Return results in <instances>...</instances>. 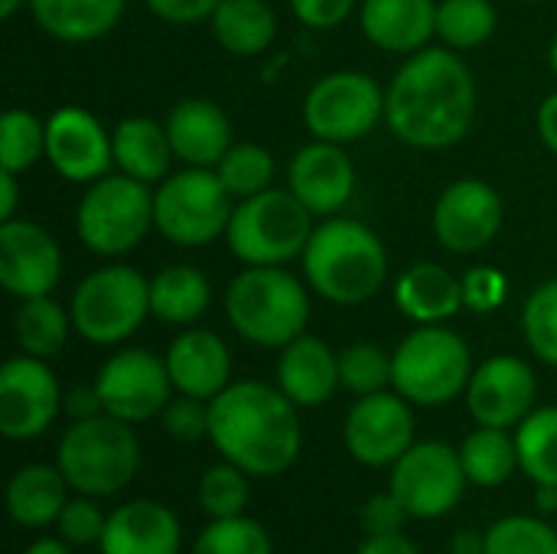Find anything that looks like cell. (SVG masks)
I'll use <instances>...</instances> for the list:
<instances>
[{
  "label": "cell",
  "mask_w": 557,
  "mask_h": 554,
  "mask_svg": "<svg viewBox=\"0 0 557 554\" xmlns=\"http://www.w3.org/2000/svg\"><path fill=\"white\" fill-rule=\"evenodd\" d=\"M476 118V82L457 49H418L385 88L392 134L418 150L460 144Z\"/></svg>",
  "instance_id": "6da1fadb"
},
{
  "label": "cell",
  "mask_w": 557,
  "mask_h": 554,
  "mask_svg": "<svg viewBox=\"0 0 557 554\" xmlns=\"http://www.w3.org/2000/svg\"><path fill=\"white\" fill-rule=\"evenodd\" d=\"M209 441L248 477H281L300 457L297 405L268 382H232L209 402Z\"/></svg>",
  "instance_id": "7a4b0ae2"
},
{
  "label": "cell",
  "mask_w": 557,
  "mask_h": 554,
  "mask_svg": "<svg viewBox=\"0 0 557 554\" xmlns=\"http://www.w3.org/2000/svg\"><path fill=\"white\" fill-rule=\"evenodd\" d=\"M300 261L310 291L339 307L372 300L388 278L382 238L356 219H326L317 225Z\"/></svg>",
  "instance_id": "3957f363"
},
{
  "label": "cell",
  "mask_w": 557,
  "mask_h": 554,
  "mask_svg": "<svg viewBox=\"0 0 557 554\" xmlns=\"http://www.w3.org/2000/svg\"><path fill=\"white\" fill-rule=\"evenodd\" d=\"M232 330L264 349H284L307 333L310 294L281 264H248L225 291Z\"/></svg>",
  "instance_id": "277c9868"
},
{
  "label": "cell",
  "mask_w": 557,
  "mask_h": 554,
  "mask_svg": "<svg viewBox=\"0 0 557 554\" xmlns=\"http://www.w3.org/2000/svg\"><path fill=\"white\" fill-rule=\"evenodd\" d=\"M55 467L78 496L104 500L137 477L140 444L127 421L104 411L69 424L55 451Z\"/></svg>",
  "instance_id": "5b68a950"
},
{
  "label": "cell",
  "mask_w": 557,
  "mask_h": 554,
  "mask_svg": "<svg viewBox=\"0 0 557 554\" xmlns=\"http://www.w3.org/2000/svg\"><path fill=\"white\" fill-rule=\"evenodd\" d=\"M470 379V346L444 323L418 327L392 353V389L418 408H437L467 395Z\"/></svg>",
  "instance_id": "8992f818"
},
{
  "label": "cell",
  "mask_w": 557,
  "mask_h": 554,
  "mask_svg": "<svg viewBox=\"0 0 557 554\" xmlns=\"http://www.w3.org/2000/svg\"><path fill=\"white\" fill-rule=\"evenodd\" d=\"M313 235V212L290 189H264L235 206L225 242L245 264H287Z\"/></svg>",
  "instance_id": "52a82bcc"
},
{
  "label": "cell",
  "mask_w": 557,
  "mask_h": 554,
  "mask_svg": "<svg viewBox=\"0 0 557 554\" xmlns=\"http://www.w3.org/2000/svg\"><path fill=\"white\" fill-rule=\"evenodd\" d=\"M232 212V193L209 167H186L153 193V229L180 248H202L222 238Z\"/></svg>",
  "instance_id": "ba28073f"
},
{
  "label": "cell",
  "mask_w": 557,
  "mask_h": 554,
  "mask_svg": "<svg viewBox=\"0 0 557 554\" xmlns=\"http://www.w3.org/2000/svg\"><path fill=\"white\" fill-rule=\"evenodd\" d=\"M75 229L88 251L101 258L127 255L153 229L150 186L127 173L95 180L75 209Z\"/></svg>",
  "instance_id": "9c48e42d"
},
{
  "label": "cell",
  "mask_w": 557,
  "mask_h": 554,
  "mask_svg": "<svg viewBox=\"0 0 557 554\" xmlns=\"http://www.w3.org/2000/svg\"><path fill=\"white\" fill-rule=\"evenodd\" d=\"M69 313L82 340L117 346L150 317V281L127 264H104L78 284Z\"/></svg>",
  "instance_id": "30bf717a"
},
{
  "label": "cell",
  "mask_w": 557,
  "mask_h": 554,
  "mask_svg": "<svg viewBox=\"0 0 557 554\" xmlns=\"http://www.w3.org/2000/svg\"><path fill=\"white\" fill-rule=\"evenodd\" d=\"M385 118V91L366 72H330L304 98V124L317 140L352 144Z\"/></svg>",
  "instance_id": "8fae6325"
},
{
  "label": "cell",
  "mask_w": 557,
  "mask_h": 554,
  "mask_svg": "<svg viewBox=\"0 0 557 554\" xmlns=\"http://www.w3.org/2000/svg\"><path fill=\"white\" fill-rule=\"evenodd\" d=\"M460 451L444 441H414L392 467V493L405 503L411 519L434 522L454 513L467 490Z\"/></svg>",
  "instance_id": "7c38bea8"
},
{
  "label": "cell",
  "mask_w": 557,
  "mask_h": 554,
  "mask_svg": "<svg viewBox=\"0 0 557 554\" xmlns=\"http://www.w3.org/2000/svg\"><path fill=\"white\" fill-rule=\"evenodd\" d=\"M95 385L104 402V411L127 424H140L163 415V408L170 405V392H176L166 359L147 349L114 353L98 369Z\"/></svg>",
  "instance_id": "4fadbf2b"
},
{
  "label": "cell",
  "mask_w": 557,
  "mask_h": 554,
  "mask_svg": "<svg viewBox=\"0 0 557 554\" xmlns=\"http://www.w3.org/2000/svg\"><path fill=\"white\" fill-rule=\"evenodd\" d=\"M343 441L352 460L362 467H395L398 457L414 444V411L398 392L359 395L346 415Z\"/></svg>",
  "instance_id": "5bb4252c"
},
{
  "label": "cell",
  "mask_w": 557,
  "mask_h": 554,
  "mask_svg": "<svg viewBox=\"0 0 557 554\" xmlns=\"http://www.w3.org/2000/svg\"><path fill=\"white\" fill-rule=\"evenodd\" d=\"M62 411V392L46 359L13 356L0 369V431L10 441H33Z\"/></svg>",
  "instance_id": "9a60e30c"
},
{
  "label": "cell",
  "mask_w": 557,
  "mask_h": 554,
  "mask_svg": "<svg viewBox=\"0 0 557 554\" xmlns=\"http://www.w3.org/2000/svg\"><path fill=\"white\" fill-rule=\"evenodd\" d=\"M434 238L454 255H476L493 245L503 229V199L486 180L450 183L431 212Z\"/></svg>",
  "instance_id": "2e32d148"
},
{
  "label": "cell",
  "mask_w": 557,
  "mask_h": 554,
  "mask_svg": "<svg viewBox=\"0 0 557 554\" xmlns=\"http://www.w3.org/2000/svg\"><path fill=\"white\" fill-rule=\"evenodd\" d=\"M539 398V379L519 356H493L473 369L467 385V408L483 428H519Z\"/></svg>",
  "instance_id": "e0dca14e"
},
{
  "label": "cell",
  "mask_w": 557,
  "mask_h": 554,
  "mask_svg": "<svg viewBox=\"0 0 557 554\" xmlns=\"http://www.w3.org/2000/svg\"><path fill=\"white\" fill-rule=\"evenodd\" d=\"M46 160L62 180L95 183L114 163L111 134L91 111L62 104L46 121Z\"/></svg>",
  "instance_id": "ac0fdd59"
},
{
  "label": "cell",
  "mask_w": 557,
  "mask_h": 554,
  "mask_svg": "<svg viewBox=\"0 0 557 554\" xmlns=\"http://www.w3.org/2000/svg\"><path fill=\"white\" fill-rule=\"evenodd\" d=\"M62 278V251L55 238L29 222L7 219L0 222V284L7 294L26 300L52 294Z\"/></svg>",
  "instance_id": "d6986e66"
},
{
  "label": "cell",
  "mask_w": 557,
  "mask_h": 554,
  "mask_svg": "<svg viewBox=\"0 0 557 554\" xmlns=\"http://www.w3.org/2000/svg\"><path fill=\"white\" fill-rule=\"evenodd\" d=\"M287 189L313 212V216H333L339 212L356 189V167L343 144L317 140L300 147L290 160Z\"/></svg>",
  "instance_id": "ffe728a7"
},
{
  "label": "cell",
  "mask_w": 557,
  "mask_h": 554,
  "mask_svg": "<svg viewBox=\"0 0 557 554\" xmlns=\"http://www.w3.org/2000/svg\"><path fill=\"white\" fill-rule=\"evenodd\" d=\"M163 359L176 395L212 402L232 385V353L225 340L209 330H183Z\"/></svg>",
  "instance_id": "44dd1931"
},
{
  "label": "cell",
  "mask_w": 557,
  "mask_h": 554,
  "mask_svg": "<svg viewBox=\"0 0 557 554\" xmlns=\"http://www.w3.org/2000/svg\"><path fill=\"white\" fill-rule=\"evenodd\" d=\"M183 526L173 509L153 500H134L108 516L101 554H180Z\"/></svg>",
  "instance_id": "7402d4cb"
},
{
  "label": "cell",
  "mask_w": 557,
  "mask_h": 554,
  "mask_svg": "<svg viewBox=\"0 0 557 554\" xmlns=\"http://www.w3.org/2000/svg\"><path fill=\"white\" fill-rule=\"evenodd\" d=\"M166 134H170L173 153L186 167L215 170L219 160L232 150V121L209 98L176 101L166 114Z\"/></svg>",
  "instance_id": "603a6c76"
},
{
  "label": "cell",
  "mask_w": 557,
  "mask_h": 554,
  "mask_svg": "<svg viewBox=\"0 0 557 554\" xmlns=\"http://www.w3.org/2000/svg\"><path fill=\"white\" fill-rule=\"evenodd\" d=\"M339 356L320 336H297L281 349L277 359V389L297 408L326 405L339 389Z\"/></svg>",
  "instance_id": "cb8c5ba5"
},
{
  "label": "cell",
  "mask_w": 557,
  "mask_h": 554,
  "mask_svg": "<svg viewBox=\"0 0 557 554\" xmlns=\"http://www.w3.org/2000/svg\"><path fill=\"white\" fill-rule=\"evenodd\" d=\"M362 33L372 46L398 56H411L437 36L434 0H362Z\"/></svg>",
  "instance_id": "d4e9b609"
},
{
  "label": "cell",
  "mask_w": 557,
  "mask_h": 554,
  "mask_svg": "<svg viewBox=\"0 0 557 554\" xmlns=\"http://www.w3.org/2000/svg\"><path fill=\"white\" fill-rule=\"evenodd\" d=\"M395 304L418 327L447 323L463 310V281L434 261H421L395 281Z\"/></svg>",
  "instance_id": "484cf974"
},
{
  "label": "cell",
  "mask_w": 557,
  "mask_h": 554,
  "mask_svg": "<svg viewBox=\"0 0 557 554\" xmlns=\"http://www.w3.org/2000/svg\"><path fill=\"white\" fill-rule=\"evenodd\" d=\"M127 0H29L39 29L59 42H95L124 16Z\"/></svg>",
  "instance_id": "4316f807"
},
{
  "label": "cell",
  "mask_w": 557,
  "mask_h": 554,
  "mask_svg": "<svg viewBox=\"0 0 557 554\" xmlns=\"http://www.w3.org/2000/svg\"><path fill=\"white\" fill-rule=\"evenodd\" d=\"M69 480L62 477L59 467L46 464H29L20 467L7 487V509L10 519L23 529H46L55 526L65 503H69Z\"/></svg>",
  "instance_id": "83f0119b"
},
{
  "label": "cell",
  "mask_w": 557,
  "mask_h": 554,
  "mask_svg": "<svg viewBox=\"0 0 557 554\" xmlns=\"http://www.w3.org/2000/svg\"><path fill=\"white\" fill-rule=\"evenodd\" d=\"M114 147V167L140 183H163L173 153L166 124H157L153 118H124L111 131Z\"/></svg>",
  "instance_id": "f1b7e54d"
},
{
  "label": "cell",
  "mask_w": 557,
  "mask_h": 554,
  "mask_svg": "<svg viewBox=\"0 0 557 554\" xmlns=\"http://www.w3.org/2000/svg\"><path fill=\"white\" fill-rule=\"evenodd\" d=\"M212 36L232 56H261L277 36V16L268 0H222L209 16Z\"/></svg>",
  "instance_id": "f546056e"
},
{
  "label": "cell",
  "mask_w": 557,
  "mask_h": 554,
  "mask_svg": "<svg viewBox=\"0 0 557 554\" xmlns=\"http://www.w3.org/2000/svg\"><path fill=\"white\" fill-rule=\"evenodd\" d=\"M212 304L209 278L193 264H170L150 281V313L173 327H193Z\"/></svg>",
  "instance_id": "4dcf8cb0"
},
{
  "label": "cell",
  "mask_w": 557,
  "mask_h": 554,
  "mask_svg": "<svg viewBox=\"0 0 557 554\" xmlns=\"http://www.w3.org/2000/svg\"><path fill=\"white\" fill-rule=\"evenodd\" d=\"M460 460L467 470V480L480 490H496L509 483L519 470V447L516 434L506 428H476L460 447Z\"/></svg>",
  "instance_id": "1f68e13d"
},
{
  "label": "cell",
  "mask_w": 557,
  "mask_h": 554,
  "mask_svg": "<svg viewBox=\"0 0 557 554\" xmlns=\"http://www.w3.org/2000/svg\"><path fill=\"white\" fill-rule=\"evenodd\" d=\"M72 313L62 310L49 294L20 300V310L13 317V336L26 356L52 359L65 349L72 333Z\"/></svg>",
  "instance_id": "d6a6232c"
},
{
  "label": "cell",
  "mask_w": 557,
  "mask_h": 554,
  "mask_svg": "<svg viewBox=\"0 0 557 554\" xmlns=\"http://www.w3.org/2000/svg\"><path fill=\"white\" fill-rule=\"evenodd\" d=\"M519 470L535 487H557V405L535 408L516 428Z\"/></svg>",
  "instance_id": "836d02e7"
},
{
  "label": "cell",
  "mask_w": 557,
  "mask_h": 554,
  "mask_svg": "<svg viewBox=\"0 0 557 554\" xmlns=\"http://www.w3.org/2000/svg\"><path fill=\"white\" fill-rule=\"evenodd\" d=\"M496 7L490 0H441L437 3V36L447 49H476L496 33Z\"/></svg>",
  "instance_id": "e575fe53"
},
{
  "label": "cell",
  "mask_w": 557,
  "mask_h": 554,
  "mask_svg": "<svg viewBox=\"0 0 557 554\" xmlns=\"http://www.w3.org/2000/svg\"><path fill=\"white\" fill-rule=\"evenodd\" d=\"M46 157V124L26 111L10 108L0 118V170L7 173H26Z\"/></svg>",
  "instance_id": "d590c367"
},
{
  "label": "cell",
  "mask_w": 557,
  "mask_h": 554,
  "mask_svg": "<svg viewBox=\"0 0 557 554\" xmlns=\"http://www.w3.org/2000/svg\"><path fill=\"white\" fill-rule=\"evenodd\" d=\"M215 173L222 186L232 193V199H248L271 189L274 157L261 144H232V150L219 160Z\"/></svg>",
  "instance_id": "8d00e7d4"
},
{
  "label": "cell",
  "mask_w": 557,
  "mask_h": 554,
  "mask_svg": "<svg viewBox=\"0 0 557 554\" xmlns=\"http://www.w3.org/2000/svg\"><path fill=\"white\" fill-rule=\"evenodd\" d=\"M486 554H557V529L545 516H506L486 529Z\"/></svg>",
  "instance_id": "74e56055"
},
{
  "label": "cell",
  "mask_w": 557,
  "mask_h": 554,
  "mask_svg": "<svg viewBox=\"0 0 557 554\" xmlns=\"http://www.w3.org/2000/svg\"><path fill=\"white\" fill-rule=\"evenodd\" d=\"M199 509L209 519H232V516H245L248 500H251V487H248V473L235 464H215L199 477Z\"/></svg>",
  "instance_id": "f35d334b"
},
{
  "label": "cell",
  "mask_w": 557,
  "mask_h": 554,
  "mask_svg": "<svg viewBox=\"0 0 557 554\" xmlns=\"http://www.w3.org/2000/svg\"><path fill=\"white\" fill-rule=\"evenodd\" d=\"M193 554H274V545L261 522L248 516H232L209 519L193 545Z\"/></svg>",
  "instance_id": "ab89813d"
},
{
  "label": "cell",
  "mask_w": 557,
  "mask_h": 554,
  "mask_svg": "<svg viewBox=\"0 0 557 554\" xmlns=\"http://www.w3.org/2000/svg\"><path fill=\"white\" fill-rule=\"evenodd\" d=\"M339 382L352 395H375L392 385V356L379 343H352L339 353Z\"/></svg>",
  "instance_id": "60d3db41"
},
{
  "label": "cell",
  "mask_w": 557,
  "mask_h": 554,
  "mask_svg": "<svg viewBox=\"0 0 557 554\" xmlns=\"http://www.w3.org/2000/svg\"><path fill=\"white\" fill-rule=\"evenodd\" d=\"M522 330L532 346V353L557 369V278L539 284L522 310Z\"/></svg>",
  "instance_id": "b9f144b4"
},
{
  "label": "cell",
  "mask_w": 557,
  "mask_h": 554,
  "mask_svg": "<svg viewBox=\"0 0 557 554\" xmlns=\"http://www.w3.org/2000/svg\"><path fill=\"white\" fill-rule=\"evenodd\" d=\"M104 526H108V516L95 506L91 496H78V500H69L55 529H59V539H65L72 549H88V545H98L101 535H104Z\"/></svg>",
  "instance_id": "7bdbcfd3"
},
{
  "label": "cell",
  "mask_w": 557,
  "mask_h": 554,
  "mask_svg": "<svg viewBox=\"0 0 557 554\" xmlns=\"http://www.w3.org/2000/svg\"><path fill=\"white\" fill-rule=\"evenodd\" d=\"M209 421H212L209 402L193 398V395H176L163 408V428L180 444H196V441L209 438Z\"/></svg>",
  "instance_id": "ee69618b"
},
{
  "label": "cell",
  "mask_w": 557,
  "mask_h": 554,
  "mask_svg": "<svg viewBox=\"0 0 557 554\" xmlns=\"http://www.w3.org/2000/svg\"><path fill=\"white\" fill-rule=\"evenodd\" d=\"M509 281L499 268L480 264L463 274V307L473 313H493L506 304Z\"/></svg>",
  "instance_id": "f6af8a7d"
},
{
  "label": "cell",
  "mask_w": 557,
  "mask_h": 554,
  "mask_svg": "<svg viewBox=\"0 0 557 554\" xmlns=\"http://www.w3.org/2000/svg\"><path fill=\"white\" fill-rule=\"evenodd\" d=\"M411 516H408L405 503L392 490L366 500V506L359 509V526H362L366 535H395V532H405V522Z\"/></svg>",
  "instance_id": "bcb514c9"
},
{
  "label": "cell",
  "mask_w": 557,
  "mask_h": 554,
  "mask_svg": "<svg viewBox=\"0 0 557 554\" xmlns=\"http://www.w3.org/2000/svg\"><path fill=\"white\" fill-rule=\"evenodd\" d=\"M359 0H290L294 16L310 29H333L339 26Z\"/></svg>",
  "instance_id": "7dc6e473"
},
{
  "label": "cell",
  "mask_w": 557,
  "mask_h": 554,
  "mask_svg": "<svg viewBox=\"0 0 557 554\" xmlns=\"http://www.w3.org/2000/svg\"><path fill=\"white\" fill-rule=\"evenodd\" d=\"M147 10L166 23H202L222 0H144Z\"/></svg>",
  "instance_id": "c3c4849f"
},
{
  "label": "cell",
  "mask_w": 557,
  "mask_h": 554,
  "mask_svg": "<svg viewBox=\"0 0 557 554\" xmlns=\"http://www.w3.org/2000/svg\"><path fill=\"white\" fill-rule=\"evenodd\" d=\"M62 411L72 418V421H85V418H95V415H104V402L98 395V385H75L62 395Z\"/></svg>",
  "instance_id": "681fc988"
},
{
  "label": "cell",
  "mask_w": 557,
  "mask_h": 554,
  "mask_svg": "<svg viewBox=\"0 0 557 554\" xmlns=\"http://www.w3.org/2000/svg\"><path fill=\"white\" fill-rule=\"evenodd\" d=\"M356 554H421L418 545L405 535V532H395V535H366L362 545L356 549Z\"/></svg>",
  "instance_id": "f907efd6"
},
{
  "label": "cell",
  "mask_w": 557,
  "mask_h": 554,
  "mask_svg": "<svg viewBox=\"0 0 557 554\" xmlns=\"http://www.w3.org/2000/svg\"><path fill=\"white\" fill-rule=\"evenodd\" d=\"M535 127H539V137H542V144H545L552 153H557V91L555 95H548V98L539 104Z\"/></svg>",
  "instance_id": "816d5d0a"
},
{
  "label": "cell",
  "mask_w": 557,
  "mask_h": 554,
  "mask_svg": "<svg viewBox=\"0 0 557 554\" xmlns=\"http://www.w3.org/2000/svg\"><path fill=\"white\" fill-rule=\"evenodd\" d=\"M16 196H20V189H16V173L0 170V222L16 219V216H13V212H16Z\"/></svg>",
  "instance_id": "f5cc1de1"
},
{
  "label": "cell",
  "mask_w": 557,
  "mask_h": 554,
  "mask_svg": "<svg viewBox=\"0 0 557 554\" xmlns=\"http://www.w3.org/2000/svg\"><path fill=\"white\" fill-rule=\"evenodd\" d=\"M454 554H486V532H473V529H463L457 532L454 539Z\"/></svg>",
  "instance_id": "db71d44e"
},
{
  "label": "cell",
  "mask_w": 557,
  "mask_h": 554,
  "mask_svg": "<svg viewBox=\"0 0 557 554\" xmlns=\"http://www.w3.org/2000/svg\"><path fill=\"white\" fill-rule=\"evenodd\" d=\"M23 554H72V545L65 539H36Z\"/></svg>",
  "instance_id": "11a10c76"
},
{
  "label": "cell",
  "mask_w": 557,
  "mask_h": 554,
  "mask_svg": "<svg viewBox=\"0 0 557 554\" xmlns=\"http://www.w3.org/2000/svg\"><path fill=\"white\" fill-rule=\"evenodd\" d=\"M535 513L539 516L557 513V487H535Z\"/></svg>",
  "instance_id": "9f6ffc18"
},
{
  "label": "cell",
  "mask_w": 557,
  "mask_h": 554,
  "mask_svg": "<svg viewBox=\"0 0 557 554\" xmlns=\"http://www.w3.org/2000/svg\"><path fill=\"white\" fill-rule=\"evenodd\" d=\"M23 3H29V0H0V16H3V20H10Z\"/></svg>",
  "instance_id": "6f0895ef"
},
{
  "label": "cell",
  "mask_w": 557,
  "mask_h": 554,
  "mask_svg": "<svg viewBox=\"0 0 557 554\" xmlns=\"http://www.w3.org/2000/svg\"><path fill=\"white\" fill-rule=\"evenodd\" d=\"M548 62H552V72L557 75V36L555 42H552V52H548Z\"/></svg>",
  "instance_id": "680465c9"
},
{
  "label": "cell",
  "mask_w": 557,
  "mask_h": 554,
  "mask_svg": "<svg viewBox=\"0 0 557 554\" xmlns=\"http://www.w3.org/2000/svg\"><path fill=\"white\" fill-rule=\"evenodd\" d=\"M525 3H539V0H525Z\"/></svg>",
  "instance_id": "91938a15"
}]
</instances>
